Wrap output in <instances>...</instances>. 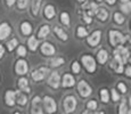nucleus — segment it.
<instances>
[{
  "instance_id": "1",
  "label": "nucleus",
  "mask_w": 131,
  "mask_h": 114,
  "mask_svg": "<svg viewBox=\"0 0 131 114\" xmlns=\"http://www.w3.org/2000/svg\"><path fill=\"white\" fill-rule=\"evenodd\" d=\"M108 42L112 47H119L122 46L123 44H125V39H124V34L122 33L119 30L112 29L108 31Z\"/></svg>"
},
{
  "instance_id": "2",
  "label": "nucleus",
  "mask_w": 131,
  "mask_h": 114,
  "mask_svg": "<svg viewBox=\"0 0 131 114\" xmlns=\"http://www.w3.org/2000/svg\"><path fill=\"white\" fill-rule=\"evenodd\" d=\"M81 64L83 65L84 70L87 71L88 73L92 74V73L96 72L97 70V62L91 55L89 54H83L81 56Z\"/></svg>"
},
{
  "instance_id": "3",
  "label": "nucleus",
  "mask_w": 131,
  "mask_h": 114,
  "mask_svg": "<svg viewBox=\"0 0 131 114\" xmlns=\"http://www.w3.org/2000/svg\"><path fill=\"white\" fill-rule=\"evenodd\" d=\"M42 105H43V110L47 114H55L57 112V108H58V105H57L55 98L49 95L42 97Z\"/></svg>"
},
{
  "instance_id": "4",
  "label": "nucleus",
  "mask_w": 131,
  "mask_h": 114,
  "mask_svg": "<svg viewBox=\"0 0 131 114\" xmlns=\"http://www.w3.org/2000/svg\"><path fill=\"white\" fill-rule=\"evenodd\" d=\"M77 107H78L77 97L73 95L65 96V98L63 99V108H64V112L66 114H71L77 110Z\"/></svg>"
},
{
  "instance_id": "5",
  "label": "nucleus",
  "mask_w": 131,
  "mask_h": 114,
  "mask_svg": "<svg viewBox=\"0 0 131 114\" xmlns=\"http://www.w3.org/2000/svg\"><path fill=\"white\" fill-rule=\"evenodd\" d=\"M77 90H78V94L81 98H88L91 96L92 94V88L89 83L87 82L85 80H80L77 85Z\"/></svg>"
},
{
  "instance_id": "6",
  "label": "nucleus",
  "mask_w": 131,
  "mask_h": 114,
  "mask_svg": "<svg viewBox=\"0 0 131 114\" xmlns=\"http://www.w3.org/2000/svg\"><path fill=\"white\" fill-rule=\"evenodd\" d=\"M102 38H103L102 30H95V31H92L91 33L88 35L87 44L89 45L91 48H95V47H97V46L100 44V41H102Z\"/></svg>"
},
{
  "instance_id": "7",
  "label": "nucleus",
  "mask_w": 131,
  "mask_h": 114,
  "mask_svg": "<svg viewBox=\"0 0 131 114\" xmlns=\"http://www.w3.org/2000/svg\"><path fill=\"white\" fill-rule=\"evenodd\" d=\"M47 85L49 88L54 90H57L60 87V74L57 71H54V72L49 73L47 79Z\"/></svg>"
},
{
  "instance_id": "8",
  "label": "nucleus",
  "mask_w": 131,
  "mask_h": 114,
  "mask_svg": "<svg viewBox=\"0 0 131 114\" xmlns=\"http://www.w3.org/2000/svg\"><path fill=\"white\" fill-rule=\"evenodd\" d=\"M31 114H43V108H42V98L39 95H36L31 100V108H30Z\"/></svg>"
},
{
  "instance_id": "9",
  "label": "nucleus",
  "mask_w": 131,
  "mask_h": 114,
  "mask_svg": "<svg viewBox=\"0 0 131 114\" xmlns=\"http://www.w3.org/2000/svg\"><path fill=\"white\" fill-rule=\"evenodd\" d=\"M40 53L46 57H54V55L56 54V47L52 42L45 41L40 46Z\"/></svg>"
},
{
  "instance_id": "10",
  "label": "nucleus",
  "mask_w": 131,
  "mask_h": 114,
  "mask_svg": "<svg viewBox=\"0 0 131 114\" xmlns=\"http://www.w3.org/2000/svg\"><path fill=\"white\" fill-rule=\"evenodd\" d=\"M27 72H29V64H27L26 60H25L24 58L17 59L16 63H15V73H16L17 75L24 77Z\"/></svg>"
},
{
  "instance_id": "11",
  "label": "nucleus",
  "mask_w": 131,
  "mask_h": 114,
  "mask_svg": "<svg viewBox=\"0 0 131 114\" xmlns=\"http://www.w3.org/2000/svg\"><path fill=\"white\" fill-rule=\"evenodd\" d=\"M113 54H114V57L120 58L123 62V64H125V63L128 62V58L130 56L129 49H128L127 47H124V46H119V47H116L114 49V51H113Z\"/></svg>"
},
{
  "instance_id": "12",
  "label": "nucleus",
  "mask_w": 131,
  "mask_h": 114,
  "mask_svg": "<svg viewBox=\"0 0 131 114\" xmlns=\"http://www.w3.org/2000/svg\"><path fill=\"white\" fill-rule=\"evenodd\" d=\"M75 83H77L75 78L73 74H71V73H65V74L62 77V80H60V85H62V87L65 88V89L73 88L75 86Z\"/></svg>"
},
{
  "instance_id": "13",
  "label": "nucleus",
  "mask_w": 131,
  "mask_h": 114,
  "mask_svg": "<svg viewBox=\"0 0 131 114\" xmlns=\"http://www.w3.org/2000/svg\"><path fill=\"white\" fill-rule=\"evenodd\" d=\"M4 99H5L6 106H8V107H14L15 104H16V91L12 90V89L6 90Z\"/></svg>"
},
{
  "instance_id": "14",
  "label": "nucleus",
  "mask_w": 131,
  "mask_h": 114,
  "mask_svg": "<svg viewBox=\"0 0 131 114\" xmlns=\"http://www.w3.org/2000/svg\"><path fill=\"white\" fill-rule=\"evenodd\" d=\"M12 31L13 29L8 22H1L0 23V40H6L12 34Z\"/></svg>"
},
{
  "instance_id": "15",
  "label": "nucleus",
  "mask_w": 131,
  "mask_h": 114,
  "mask_svg": "<svg viewBox=\"0 0 131 114\" xmlns=\"http://www.w3.org/2000/svg\"><path fill=\"white\" fill-rule=\"evenodd\" d=\"M111 68L114 71L116 74H122L124 71V64L123 62L117 57H113L112 62H111Z\"/></svg>"
},
{
  "instance_id": "16",
  "label": "nucleus",
  "mask_w": 131,
  "mask_h": 114,
  "mask_svg": "<svg viewBox=\"0 0 131 114\" xmlns=\"http://www.w3.org/2000/svg\"><path fill=\"white\" fill-rule=\"evenodd\" d=\"M43 16L46 19H48V21L54 19V17L56 16V8H55L54 5L47 4L46 6L43 7Z\"/></svg>"
},
{
  "instance_id": "17",
  "label": "nucleus",
  "mask_w": 131,
  "mask_h": 114,
  "mask_svg": "<svg viewBox=\"0 0 131 114\" xmlns=\"http://www.w3.org/2000/svg\"><path fill=\"white\" fill-rule=\"evenodd\" d=\"M52 31H54L55 35L57 37V39L60 40L62 42H66L67 40H69V35H67L66 31H65L63 27L58 26V25H55V26L52 27Z\"/></svg>"
},
{
  "instance_id": "18",
  "label": "nucleus",
  "mask_w": 131,
  "mask_h": 114,
  "mask_svg": "<svg viewBox=\"0 0 131 114\" xmlns=\"http://www.w3.org/2000/svg\"><path fill=\"white\" fill-rule=\"evenodd\" d=\"M17 87L18 89L24 94H30L31 92V87L29 85V80L25 77H21L18 80H17Z\"/></svg>"
},
{
  "instance_id": "19",
  "label": "nucleus",
  "mask_w": 131,
  "mask_h": 114,
  "mask_svg": "<svg viewBox=\"0 0 131 114\" xmlns=\"http://www.w3.org/2000/svg\"><path fill=\"white\" fill-rule=\"evenodd\" d=\"M19 32H21V34L24 35V37H29V35H31L32 32H33V26H32V24L29 21H24L19 25Z\"/></svg>"
},
{
  "instance_id": "20",
  "label": "nucleus",
  "mask_w": 131,
  "mask_h": 114,
  "mask_svg": "<svg viewBox=\"0 0 131 114\" xmlns=\"http://www.w3.org/2000/svg\"><path fill=\"white\" fill-rule=\"evenodd\" d=\"M96 16H97V19L99 22L102 23H105L108 21V17H110V13L106 8H104V7H100V8H98L97 13H96Z\"/></svg>"
},
{
  "instance_id": "21",
  "label": "nucleus",
  "mask_w": 131,
  "mask_h": 114,
  "mask_svg": "<svg viewBox=\"0 0 131 114\" xmlns=\"http://www.w3.org/2000/svg\"><path fill=\"white\" fill-rule=\"evenodd\" d=\"M108 51L106 49H104V48H100L99 50L97 51V56H96V58H97V62L99 63L100 65H104L105 63L108 60Z\"/></svg>"
},
{
  "instance_id": "22",
  "label": "nucleus",
  "mask_w": 131,
  "mask_h": 114,
  "mask_svg": "<svg viewBox=\"0 0 131 114\" xmlns=\"http://www.w3.org/2000/svg\"><path fill=\"white\" fill-rule=\"evenodd\" d=\"M65 64V58L63 56H54L51 57V59L49 60V66L52 68L60 67Z\"/></svg>"
},
{
  "instance_id": "23",
  "label": "nucleus",
  "mask_w": 131,
  "mask_h": 114,
  "mask_svg": "<svg viewBox=\"0 0 131 114\" xmlns=\"http://www.w3.org/2000/svg\"><path fill=\"white\" fill-rule=\"evenodd\" d=\"M41 2L42 0H32L31 1V15L33 17H38L40 14V7H41Z\"/></svg>"
},
{
  "instance_id": "24",
  "label": "nucleus",
  "mask_w": 131,
  "mask_h": 114,
  "mask_svg": "<svg viewBox=\"0 0 131 114\" xmlns=\"http://www.w3.org/2000/svg\"><path fill=\"white\" fill-rule=\"evenodd\" d=\"M27 48L30 49V51L34 53L37 51V49L39 48V40L34 35H30V38L27 39Z\"/></svg>"
},
{
  "instance_id": "25",
  "label": "nucleus",
  "mask_w": 131,
  "mask_h": 114,
  "mask_svg": "<svg viewBox=\"0 0 131 114\" xmlns=\"http://www.w3.org/2000/svg\"><path fill=\"white\" fill-rule=\"evenodd\" d=\"M50 31H51V29H50L49 25L48 24H42L41 26L39 27V30H38L37 37L39 38V39H45V38H47L48 35H49Z\"/></svg>"
},
{
  "instance_id": "26",
  "label": "nucleus",
  "mask_w": 131,
  "mask_h": 114,
  "mask_svg": "<svg viewBox=\"0 0 131 114\" xmlns=\"http://www.w3.org/2000/svg\"><path fill=\"white\" fill-rule=\"evenodd\" d=\"M27 96L26 94L22 92V91H16V104L21 107H24L27 104Z\"/></svg>"
},
{
  "instance_id": "27",
  "label": "nucleus",
  "mask_w": 131,
  "mask_h": 114,
  "mask_svg": "<svg viewBox=\"0 0 131 114\" xmlns=\"http://www.w3.org/2000/svg\"><path fill=\"white\" fill-rule=\"evenodd\" d=\"M59 22L62 25L64 26H70L71 24V17H70V14L67 12H62L59 14Z\"/></svg>"
},
{
  "instance_id": "28",
  "label": "nucleus",
  "mask_w": 131,
  "mask_h": 114,
  "mask_svg": "<svg viewBox=\"0 0 131 114\" xmlns=\"http://www.w3.org/2000/svg\"><path fill=\"white\" fill-rule=\"evenodd\" d=\"M46 78V75L43 74V73L41 72V71L39 70V68H37V70H33L31 72V79L34 81V82H40V81H42Z\"/></svg>"
},
{
  "instance_id": "29",
  "label": "nucleus",
  "mask_w": 131,
  "mask_h": 114,
  "mask_svg": "<svg viewBox=\"0 0 131 114\" xmlns=\"http://www.w3.org/2000/svg\"><path fill=\"white\" fill-rule=\"evenodd\" d=\"M113 22H114L115 24H117V25L124 24V22H125L124 15H123L122 13H120V12H115L114 14H113Z\"/></svg>"
},
{
  "instance_id": "30",
  "label": "nucleus",
  "mask_w": 131,
  "mask_h": 114,
  "mask_svg": "<svg viewBox=\"0 0 131 114\" xmlns=\"http://www.w3.org/2000/svg\"><path fill=\"white\" fill-rule=\"evenodd\" d=\"M75 34H77V37L79 38V39H83V38L88 37L89 32H88V30L85 29L84 26H82V25H78L77 31H75Z\"/></svg>"
},
{
  "instance_id": "31",
  "label": "nucleus",
  "mask_w": 131,
  "mask_h": 114,
  "mask_svg": "<svg viewBox=\"0 0 131 114\" xmlns=\"http://www.w3.org/2000/svg\"><path fill=\"white\" fill-rule=\"evenodd\" d=\"M99 97H100V100H102V103L104 104H107L110 102V91H108L106 88H102V89L99 90Z\"/></svg>"
},
{
  "instance_id": "32",
  "label": "nucleus",
  "mask_w": 131,
  "mask_h": 114,
  "mask_svg": "<svg viewBox=\"0 0 131 114\" xmlns=\"http://www.w3.org/2000/svg\"><path fill=\"white\" fill-rule=\"evenodd\" d=\"M17 46H18V40H17L16 38H12V39L6 44V48L9 53H12L16 49Z\"/></svg>"
},
{
  "instance_id": "33",
  "label": "nucleus",
  "mask_w": 131,
  "mask_h": 114,
  "mask_svg": "<svg viewBox=\"0 0 131 114\" xmlns=\"http://www.w3.org/2000/svg\"><path fill=\"white\" fill-rule=\"evenodd\" d=\"M85 107H87V111L89 112H94L98 108V104L96 99H91V100H88V103L85 104Z\"/></svg>"
},
{
  "instance_id": "34",
  "label": "nucleus",
  "mask_w": 131,
  "mask_h": 114,
  "mask_svg": "<svg viewBox=\"0 0 131 114\" xmlns=\"http://www.w3.org/2000/svg\"><path fill=\"white\" fill-rule=\"evenodd\" d=\"M120 9H121V12H122L124 15L130 14V13H131V1L123 2V4H121Z\"/></svg>"
},
{
  "instance_id": "35",
  "label": "nucleus",
  "mask_w": 131,
  "mask_h": 114,
  "mask_svg": "<svg viewBox=\"0 0 131 114\" xmlns=\"http://www.w3.org/2000/svg\"><path fill=\"white\" fill-rule=\"evenodd\" d=\"M128 111H129V110H128V102L125 99H123L122 102L120 103L117 112H119V114H127Z\"/></svg>"
},
{
  "instance_id": "36",
  "label": "nucleus",
  "mask_w": 131,
  "mask_h": 114,
  "mask_svg": "<svg viewBox=\"0 0 131 114\" xmlns=\"http://www.w3.org/2000/svg\"><path fill=\"white\" fill-rule=\"evenodd\" d=\"M16 54H17V56H19L21 58H24L27 55V49L24 47V46L18 45L16 48Z\"/></svg>"
},
{
  "instance_id": "37",
  "label": "nucleus",
  "mask_w": 131,
  "mask_h": 114,
  "mask_svg": "<svg viewBox=\"0 0 131 114\" xmlns=\"http://www.w3.org/2000/svg\"><path fill=\"white\" fill-rule=\"evenodd\" d=\"M16 6L18 11H25L29 6V0H16Z\"/></svg>"
},
{
  "instance_id": "38",
  "label": "nucleus",
  "mask_w": 131,
  "mask_h": 114,
  "mask_svg": "<svg viewBox=\"0 0 131 114\" xmlns=\"http://www.w3.org/2000/svg\"><path fill=\"white\" fill-rule=\"evenodd\" d=\"M71 70H72V73H74V74H80V72H81V65H80V63L78 60H73L72 62Z\"/></svg>"
},
{
  "instance_id": "39",
  "label": "nucleus",
  "mask_w": 131,
  "mask_h": 114,
  "mask_svg": "<svg viewBox=\"0 0 131 114\" xmlns=\"http://www.w3.org/2000/svg\"><path fill=\"white\" fill-rule=\"evenodd\" d=\"M110 97L112 98V100L114 103H117V102H120V99H121V96H120V94H119V91H117L115 88H113L112 90H111V94H110Z\"/></svg>"
},
{
  "instance_id": "40",
  "label": "nucleus",
  "mask_w": 131,
  "mask_h": 114,
  "mask_svg": "<svg viewBox=\"0 0 131 114\" xmlns=\"http://www.w3.org/2000/svg\"><path fill=\"white\" fill-rule=\"evenodd\" d=\"M117 91H120L121 94H127L128 92V87L127 85H125L123 81H120L119 83H117Z\"/></svg>"
},
{
  "instance_id": "41",
  "label": "nucleus",
  "mask_w": 131,
  "mask_h": 114,
  "mask_svg": "<svg viewBox=\"0 0 131 114\" xmlns=\"http://www.w3.org/2000/svg\"><path fill=\"white\" fill-rule=\"evenodd\" d=\"M82 19H83V22L88 25H90L92 23V17L89 16V15H87V14H84V13L82 14Z\"/></svg>"
},
{
  "instance_id": "42",
  "label": "nucleus",
  "mask_w": 131,
  "mask_h": 114,
  "mask_svg": "<svg viewBox=\"0 0 131 114\" xmlns=\"http://www.w3.org/2000/svg\"><path fill=\"white\" fill-rule=\"evenodd\" d=\"M124 74H125V77H128L129 79H131V65H129V66H127L124 68Z\"/></svg>"
},
{
  "instance_id": "43",
  "label": "nucleus",
  "mask_w": 131,
  "mask_h": 114,
  "mask_svg": "<svg viewBox=\"0 0 131 114\" xmlns=\"http://www.w3.org/2000/svg\"><path fill=\"white\" fill-rule=\"evenodd\" d=\"M5 4H6V6L8 7V8H12V7L16 4V0H5Z\"/></svg>"
},
{
  "instance_id": "44",
  "label": "nucleus",
  "mask_w": 131,
  "mask_h": 114,
  "mask_svg": "<svg viewBox=\"0 0 131 114\" xmlns=\"http://www.w3.org/2000/svg\"><path fill=\"white\" fill-rule=\"evenodd\" d=\"M5 51H6V48H5V46L0 45V59H2V58H4Z\"/></svg>"
},
{
  "instance_id": "45",
  "label": "nucleus",
  "mask_w": 131,
  "mask_h": 114,
  "mask_svg": "<svg viewBox=\"0 0 131 114\" xmlns=\"http://www.w3.org/2000/svg\"><path fill=\"white\" fill-rule=\"evenodd\" d=\"M115 2H116V0H106V4L108 6H114Z\"/></svg>"
},
{
  "instance_id": "46",
  "label": "nucleus",
  "mask_w": 131,
  "mask_h": 114,
  "mask_svg": "<svg viewBox=\"0 0 131 114\" xmlns=\"http://www.w3.org/2000/svg\"><path fill=\"white\" fill-rule=\"evenodd\" d=\"M95 114H105L104 111H96Z\"/></svg>"
},
{
  "instance_id": "47",
  "label": "nucleus",
  "mask_w": 131,
  "mask_h": 114,
  "mask_svg": "<svg viewBox=\"0 0 131 114\" xmlns=\"http://www.w3.org/2000/svg\"><path fill=\"white\" fill-rule=\"evenodd\" d=\"M81 114H92L91 112H89V111H83V112H82Z\"/></svg>"
},
{
  "instance_id": "48",
  "label": "nucleus",
  "mask_w": 131,
  "mask_h": 114,
  "mask_svg": "<svg viewBox=\"0 0 131 114\" xmlns=\"http://www.w3.org/2000/svg\"><path fill=\"white\" fill-rule=\"evenodd\" d=\"M128 104H129L130 107H131V95L129 96V99H128Z\"/></svg>"
},
{
  "instance_id": "49",
  "label": "nucleus",
  "mask_w": 131,
  "mask_h": 114,
  "mask_svg": "<svg viewBox=\"0 0 131 114\" xmlns=\"http://www.w3.org/2000/svg\"><path fill=\"white\" fill-rule=\"evenodd\" d=\"M103 1H104V0H95L96 4H99V2H103Z\"/></svg>"
},
{
  "instance_id": "50",
  "label": "nucleus",
  "mask_w": 131,
  "mask_h": 114,
  "mask_svg": "<svg viewBox=\"0 0 131 114\" xmlns=\"http://www.w3.org/2000/svg\"><path fill=\"white\" fill-rule=\"evenodd\" d=\"M78 2H79V4H83V2L85 1V0H77Z\"/></svg>"
},
{
  "instance_id": "51",
  "label": "nucleus",
  "mask_w": 131,
  "mask_h": 114,
  "mask_svg": "<svg viewBox=\"0 0 131 114\" xmlns=\"http://www.w3.org/2000/svg\"><path fill=\"white\" fill-rule=\"evenodd\" d=\"M128 62H129V63H130V64H131V55H130V56H129V58H128Z\"/></svg>"
},
{
  "instance_id": "52",
  "label": "nucleus",
  "mask_w": 131,
  "mask_h": 114,
  "mask_svg": "<svg viewBox=\"0 0 131 114\" xmlns=\"http://www.w3.org/2000/svg\"><path fill=\"white\" fill-rule=\"evenodd\" d=\"M120 1L123 4V2H128V1H129V0H120Z\"/></svg>"
},
{
  "instance_id": "53",
  "label": "nucleus",
  "mask_w": 131,
  "mask_h": 114,
  "mask_svg": "<svg viewBox=\"0 0 131 114\" xmlns=\"http://www.w3.org/2000/svg\"><path fill=\"white\" fill-rule=\"evenodd\" d=\"M13 114H22V113H21V112H14Z\"/></svg>"
},
{
  "instance_id": "54",
  "label": "nucleus",
  "mask_w": 131,
  "mask_h": 114,
  "mask_svg": "<svg viewBox=\"0 0 131 114\" xmlns=\"http://www.w3.org/2000/svg\"><path fill=\"white\" fill-rule=\"evenodd\" d=\"M127 114H131V110H129V111H128V113Z\"/></svg>"
},
{
  "instance_id": "55",
  "label": "nucleus",
  "mask_w": 131,
  "mask_h": 114,
  "mask_svg": "<svg viewBox=\"0 0 131 114\" xmlns=\"http://www.w3.org/2000/svg\"><path fill=\"white\" fill-rule=\"evenodd\" d=\"M130 25H131V24H130Z\"/></svg>"
}]
</instances>
